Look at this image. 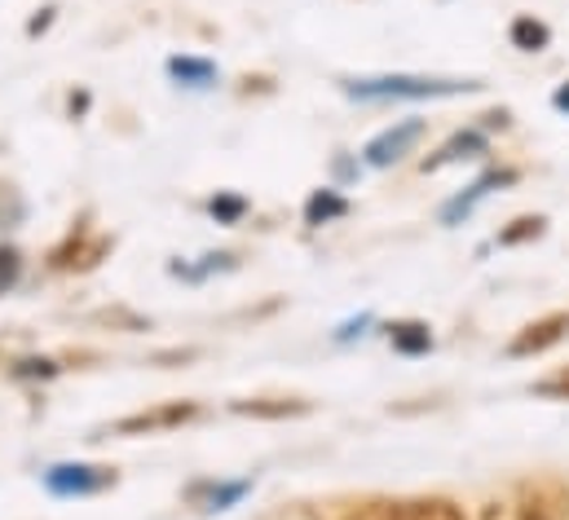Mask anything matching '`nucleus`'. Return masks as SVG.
Masks as SVG:
<instances>
[{
	"label": "nucleus",
	"mask_w": 569,
	"mask_h": 520,
	"mask_svg": "<svg viewBox=\"0 0 569 520\" xmlns=\"http://www.w3.org/2000/svg\"><path fill=\"white\" fill-rule=\"evenodd\" d=\"M239 414H252V419H287V414H305L309 401H287V397H257V401H234Z\"/></svg>",
	"instance_id": "obj_6"
},
{
	"label": "nucleus",
	"mask_w": 569,
	"mask_h": 520,
	"mask_svg": "<svg viewBox=\"0 0 569 520\" xmlns=\"http://www.w3.org/2000/svg\"><path fill=\"white\" fill-rule=\"evenodd\" d=\"M243 199H212V212L221 217V221H234V217H243Z\"/></svg>",
	"instance_id": "obj_17"
},
{
	"label": "nucleus",
	"mask_w": 569,
	"mask_h": 520,
	"mask_svg": "<svg viewBox=\"0 0 569 520\" xmlns=\"http://www.w3.org/2000/svg\"><path fill=\"white\" fill-rule=\"evenodd\" d=\"M199 414V406L194 401H163V406H150V410H138V414H124V419H116L111 423V432H120V437H150V432H168V428H181V423H190Z\"/></svg>",
	"instance_id": "obj_2"
},
{
	"label": "nucleus",
	"mask_w": 569,
	"mask_h": 520,
	"mask_svg": "<svg viewBox=\"0 0 569 520\" xmlns=\"http://www.w3.org/2000/svg\"><path fill=\"white\" fill-rule=\"evenodd\" d=\"M477 84H459V80H420V76H385V80H358L349 93L358 98H450V93H468Z\"/></svg>",
	"instance_id": "obj_1"
},
{
	"label": "nucleus",
	"mask_w": 569,
	"mask_h": 520,
	"mask_svg": "<svg viewBox=\"0 0 569 520\" xmlns=\"http://www.w3.org/2000/svg\"><path fill=\"white\" fill-rule=\"evenodd\" d=\"M512 40H517L521 49L539 53V49L548 44V27H543V22H535V18H517V22H512Z\"/></svg>",
	"instance_id": "obj_11"
},
{
	"label": "nucleus",
	"mask_w": 569,
	"mask_h": 520,
	"mask_svg": "<svg viewBox=\"0 0 569 520\" xmlns=\"http://www.w3.org/2000/svg\"><path fill=\"white\" fill-rule=\"evenodd\" d=\"M44 486L53 494H93V490L116 486V472L111 468H89V463H62V468H49Z\"/></svg>",
	"instance_id": "obj_3"
},
{
	"label": "nucleus",
	"mask_w": 569,
	"mask_h": 520,
	"mask_svg": "<svg viewBox=\"0 0 569 520\" xmlns=\"http://www.w3.org/2000/svg\"><path fill=\"white\" fill-rule=\"evenodd\" d=\"M557 107H561V111H569V84L561 89V93H557Z\"/></svg>",
	"instance_id": "obj_19"
},
{
	"label": "nucleus",
	"mask_w": 569,
	"mask_h": 520,
	"mask_svg": "<svg viewBox=\"0 0 569 520\" xmlns=\"http://www.w3.org/2000/svg\"><path fill=\"white\" fill-rule=\"evenodd\" d=\"M420 137H425V124H420V120H407V124H398V129L380 132V137L367 146V163L389 168V163H398V159H402Z\"/></svg>",
	"instance_id": "obj_4"
},
{
	"label": "nucleus",
	"mask_w": 569,
	"mask_h": 520,
	"mask_svg": "<svg viewBox=\"0 0 569 520\" xmlns=\"http://www.w3.org/2000/svg\"><path fill=\"white\" fill-rule=\"evenodd\" d=\"M539 230H543V221H539V217H521V221H517V230L499 234V243H521V239H530V234H539Z\"/></svg>",
	"instance_id": "obj_16"
},
{
	"label": "nucleus",
	"mask_w": 569,
	"mask_h": 520,
	"mask_svg": "<svg viewBox=\"0 0 569 520\" xmlns=\"http://www.w3.org/2000/svg\"><path fill=\"white\" fill-rule=\"evenodd\" d=\"M486 150V137L481 132H459L437 159H428V168H441V163H450V159H472V154H481Z\"/></svg>",
	"instance_id": "obj_9"
},
{
	"label": "nucleus",
	"mask_w": 569,
	"mask_h": 520,
	"mask_svg": "<svg viewBox=\"0 0 569 520\" xmlns=\"http://www.w3.org/2000/svg\"><path fill=\"white\" fill-rule=\"evenodd\" d=\"M569 331V313H552V318H539V322H530L512 344H508V353L512 358H530V353H543L548 344H557L561 336Z\"/></svg>",
	"instance_id": "obj_5"
},
{
	"label": "nucleus",
	"mask_w": 569,
	"mask_h": 520,
	"mask_svg": "<svg viewBox=\"0 0 569 520\" xmlns=\"http://www.w3.org/2000/svg\"><path fill=\"white\" fill-rule=\"evenodd\" d=\"M305 217H309V226H322V221H331V217H345V199H336V194H313L309 208H305Z\"/></svg>",
	"instance_id": "obj_12"
},
{
	"label": "nucleus",
	"mask_w": 569,
	"mask_h": 520,
	"mask_svg": "<svg viewBox=\"0 0 569 520\" xmlns=\"http://www.w3.org/2000/svg\"><path fill=\"white\" fill-rule=\"evenodd\" d=\"M481 520H552L539 503H526V499H503V503H490Z\"/></svg>",
	"instance_id": "obj_8"
},
{
	"label": "nucleus",
	"mask_w": 569,
	"mask_h": 520,
	"mask_svg": "<svg viewBox=\"0 0 569 520\" xmlns=\"http://www.w3.org/2000/svg\"><path fill=\"white\" fill-rule=\"evenodd\" d=\"M398 520H463V512L446 499H420V503H398Z\"/></svg>",
	"instance_id": "obj_7"
},
{
	"label": "nucleus",
	"mask_w": 569,
	"mask_h": 520,
	"mask_svg": "<svg viewBox=\"0 0 569 520\" xmlns=\"http://www.w3.org/2000/svg\"><path fill=\"white\" fill-rule=\"evenodd\" d=\"M172 76L199 89V84H208V80H212V67H208V62H194V58H177V62H172Z\"/></svg>",
	"instance_id": "obj_13"
},
{
	"label": "nucleus",
	"mask_w": 569,
	"mask_h": 520,
	"mask_svg": "<svg viewBox=\"0 0 569 520\" xmlns=\"http://www.w3.org/2000/svg\"><path fill=\"white\" fill-rule=\"evenodd\" d=\"M539 392H566V397H569V371H566V376H557V380H543V384H539Z\"/></svg>",
	"instance_id": "obj_18"
},
{
	"label": "nucleus",
	"mask_w": 569,
	"mask_h": 520,
	"mask_svg": "<svg viewBox=\"0 0 569 520\" xmlns=\"http://www.w3.org/2000/svg\"><path fill=\"white\" fill-rule=\"evenodd\" d=\"M393 349H402V353H428L432 349V336H428L425 322H398L393 327Z\"/></svg>",
	"instance_id": "obj_10"
},
{
	"label": "nucleus",
	"mask_w": 569,
	"mask_h": 520,
	"mask_svg": "<svg viewBox=\"0 0 569 520\" xmlns=\"http://www.w3.org/2000/svg\"><path fill=\"white\" fill-rule=\"evenodd\" d=\"M345 520H398V503H367V508L349 512Z\"/></svg>",
	"instance_id": "obj_15"
},
{
	"label": "nucleus",
	"mask_w": 569,
	"mask_h": 520,
	"mask_svg": "<svg viewBox=\"0 0 569 520\" xmlns=\"http://www.w3.org/2000/svg\"><path fill=\"white\" fill-rule=\"evenodd\" d=\"M18 273H22V260L13 248H0V291H9L13 282H18Z\"/></svg>",
	"instance_id": "obj_14"
}]
</instances>
